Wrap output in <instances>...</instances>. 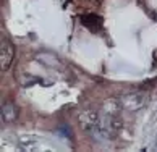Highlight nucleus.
<instances>
[{
	"label": "nucleus",
	"instance_id": "1",
	"mask_svg": "<svg viewBox=\"0 0 157 152\" xmlns=\"http://www.w3.org/2000/svg\"><path fill=\"white\" fill-rule=\"evenodd\" d=\"M118 101L121 104V108L136 112V110L143 108L146 105V96L141 94V92H126V94L118 97Z\"/></svg>",
	"mask_w": 157,
	"mask_h": 152
},
{
	"label": "nucleus",
	"instance_id": "2",
	"mask_svg": "<svg viewBox=\"0 0 157 152\" xmlns=\"http://www.w3.org/2000/svg\"><path fill=\"white\" fill-rule=\"evenodd\" d=\"M15 57V49L8 39H2V47H0V63H2V70H8L11 65V60Z\"/></svg>",
	"mask_w": 157,
	"mask_h": 152
},
{
	"label": "nucleus",
	"instance_id": "3",
	"mask_svg": "<svg viewBox=\"0 0 157 152\" xmlns=\"http://www.w3.org/2000/svg\"><path fill=\"white\" fill-rule=\"evenodd\" d=\"M81 23L89 29V31L92 32H96L101 29L102 26V18L101 16H97V15H92V13H88V15H84V16H81Z\"/></svg>",
	"mask_w": 157,
	"mask_h": 152
},
{
	"label": "nucleus",
	"instance_id": "4",
	"mask_svg": "<svg viewBox=\"0 0 157 152\" xmlns=\"http://www.w3.org/2000/svg\"><path fill=\"white\" fill-rule=\"evenodd\" d=\"M16 116H18V112H16V107L11 102H3L2 104V120L3 121H15Z\"/></svg>",
	"mask_w": 157,
	"mask_h": 152
}]
</instances>
